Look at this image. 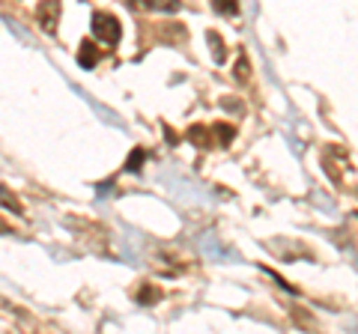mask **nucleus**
Instances as JSON below:
<instances>
[{"mask_svg": "<svg viewBox=\"0 0 358 334\" xmlns=\"http://www.w3.org/2000/svg\"><path fill=\"white\" fill-rule=\"evenodd\" d=\"M93 36L99 39V42H105L108 48H114V45H120V39H122V27H120V21L110 15V13H93Z\"/></svg>", "mask_w": 358, "mask_h": 334, "instance_id": "obj_1", "label": "nucleus"}, {"mask_svg": "<svg viewBox=\"0 0 358 334\" xmlns=\"http://www.w3.org/2000/svg\"><path fill=\"white\" fill-rule=\"evenodd\" d=\"M60 13H63L60 0H42V3L36 6V21H39V27L48 33V36H54V33H57Z\"/></svg>", "mask_w": 358, "mask_h": 334, "instance_id": "obj_2", "label": "nucleus"}, {"mask_svg": "<svg viewBox=\"0 0 358 334\" xmlns=\"http://www.w3.org/2000/svg\"><path fill=\"white\" fill-rule=\"evenodd\" d=\"M152 269L159 272V275H164V277H173V275H179V269H182V266H179V260L173 257V254L159 251V254L152 257Z\"/></svg>", "mask_w": 358, "mask_h": 334, "instance_id": "obj_3", "label": "nucleus"}, {"mask_svg": "<svg viewBox=\"0 0 358 334\" xmlns=\"http://www.w3.org/2000/svg\"><path fill=\"white\" fill-rule=\"evenodd\" d=\"M99 57H102V51H99L90 39H84L81 51H78V63H81V69H93V66L99 63Z\"/></svg>", "mask_w": 358, "mask_h": 334, "instance_id": "obj_4", "label": "nucleus"}, {"mask_svg": "<svg viewBox=\"0 0 358 334\" xmlns=\"http://www.w3.org/2000/svg\"><path fill=\"white\" fill-rule=\"evenodd\" d=\"M212 131H215V129H206V126H192V129H188V140H192L194 143V147H200V150H206L209 147V140H212Z\"/></svg>", "mask_w": 358, "mask_h": 334, "instance_id": "obj_5", "label": "nucleus"}, {"mask_svg": "<svg viewBox=\"0 0 358 334\" xmlns=\"http://www.w3.org/2000/svg\"><path fill=\"white\" fill-rule=\"evenodd\" d=\"M143 159H147V150H143V147H134V150H131V155L126 159V170L138 173L141 167H143Z\"/></svg>", "mask_w": 358, "mask_h": 334, "instance_id": "obj_6", "label": "nucleus"}, {"mask_svg": "<svg viewBox=\"0 0 358 334\" xmlns=\"http://www.w3.org/2000/svg\"><path fill=\"white\" fill-rule=\"evenodd\" d=\"M212 129H215V135H218V143H221V147H230L233 138H236V129L227 126V122H218V126H212Z\"/></svg>", "mask_w": 358, "mask_h": 334, "instance_id": "obj_7", "label": "nucleus"}, {"mask_svg": "<svg viewBox=\"0 0 358 334\" xmlns=\"http://www.w3.org/2000/svg\"><path fill=\"white\" fill-rule=\"evenodd\" d=\"M159 298H162V293H159V289H155L152 284H143V286L138 289V302H141V305H155Z\"/></svg>", "mask_w": 358, "mask_h": 334, "instance_id": "obj_8", "label": "nucleus"}, {"mask_svg": "<svg viewBox=\"0 0 358 334\" xmlns=\"http://www.w3.org/2000/svg\"><path fill=\"white\" fill-rule=\"evenodd\" d=\"M206 39H209V48H212V60L215 63H224V45H221V36L215 30H209L206 33Z\"/></svg>", "mask_w": 358, "mask_h": 334, "instance_id": "obj_9", "label": "nucleus"}, {"mask_svg": "<svg viewBox=\"0 0 358 334\" xmlns=\"http://www.w3.org/2000/svg\"><path fill=\"white\" fill-rule=\"evenodd\" d=\"M150 9H155V13H179V0H150Z\"/></svg>", "mask_w": 358, "mask_h": 334, "instance_id": "obj_10", "label": "nucleus"}, {"mask_svg": "<svg viewBox=\"0 0 358 334\" xmlns=\"http://www.w3.org/2000/svg\"><path fill=\"white\" fill-rule=\"evenodd\" d=\"M212 9H215L218 15H236V0H212Z\"/></svg>", "mask_w": 358, "mask_h": 334, "instance_id": "obj_11", "label": "nucleus"}, {"mask_svg": "<svg viewBox=\"0 0 358 334\" xmlns=\"http://www.w3.org/2000/svg\"><path fill=\"white\" fill-rule=\"evenodd\" d=\"M0 197H3V206H6V209H13V212L21 215V203H18L13 194H9V188H3V191H0Z\"/></svg>", "mask_w": 358, "mask_h": 334, "instance_id": "obj_12", "label": "nucleus"}, {"mask_svg": "<svg viewBox=\"0 0 358 334\" xmlns=\"http://www.w3.org/2000/svg\"><path fill=\"white\" fill-rule=\"evenodd\" d=\"M236 78L239 81H248V60H245V54L236 60Z\"/></svg>", "mask_w": 358, "mask_h": 334, "instance_id": "obj_13", "label": "nucleus"}, {"mask_svg": "<svg viewBox=\"0 0 358 334\" xmlns=\"http://www.w3.org/2000/svg\"><path fill=\"white\" fill-rule=\"evenodd\" d=\"M126 6L129 9H143V6H150V0H126Z\"/></svg>", "mask_w": 358, "mask_h": 334, "instance_id": "obj_14", "label": "nucleus"}]
</instances>
